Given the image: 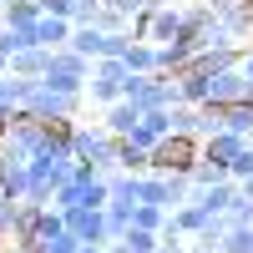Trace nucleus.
Segmentation results:
<instances>
[{"label":"nucleus","mask_w":253,"mask_h":253,"mask_svg":"<svg viewBox=\"0 0 253 253\" xmlns=\"http://www.w3.org/2000/svg\"><path fill=\"white\" fill-rule=\"evenodd\" d=\"M51 208H61V213H71V208H107V172L96 162H76L66 172V182L51 193Z\"/></svg>","instance_id":"1"},{"label":"nucleus","mask_w":253,"mask_h":253,"mask_svg":"<svg viewBox=\"0 0 253 253\" xmlns=\"http://www.w3.org/2000/svg\"><path fill=\"white\" fill-rule=\"evenodd\" d=\"M81 91H61V86H51V81H31V91H26V107L31 117H41V122H71L76 112H81Z\"/></svg>","instance_id":"2"},{"label":"nucleus","mask_w":253,"mask_h":253,"mask_svg":"<svg viewBox=\"0 0 253 253\" xmlns=\"http://www.w3.org/2000/svg\"><path fill=\"white\" fill-rule=\"evenodd\" d=\"M71 152L76 162H96L101 172H117V137L107 126H86V122H71Z\"/></svg>","instance_id":"3"},{"label":"nucleus","mask_w":253,"mask_h":253,"mask_svg":"<svg viewBox=\"0 0 253 253\" xmlns=\"http://www.w3.org/2000/svg\"><path fill=\"white\" fill-rule=\"evenodd\" d=\"M198 162H203V142H198V137L172 132V137H162V142L152 147V172H187V177H193Z\"/></svg>","instance_id":"4"},{"label":"nucleus","mask_w":253,"mask_h":253,"mask_svg":"<svg viewBox=\"0 0 253 253\" xmlns=\"http://www.w3.org/2000/svg\"><path fill=\"white\" fill-rule=\"evenodd\" d=\"M126 61H117V56H101V61H91V81H86V96L96 101L101 112L112 107V101H122V86H126Z\"/></svg>","instance_id":"5"},{"label":"nucleus","mask_w":253,"mask_h":253,"mask_svg":"<svg viewBox=\"0 0 253 253\" xmlns=\"http://www.w3.org/2000/svg\"><path fill=\"white\" fill-rule=\"evenodd\" d=\"M41 81H51V86H61V91H81V96H86L91 61L76 56L71 46H61V51H51V66H46V76H41Z\"/></svg>","instance_id":"6"},{"label":"nucleus","mask_w":253,"mask_h":253,"mask_svg":"<svg viewBox=\"0 0 253 253\" xmlns=\"http://www.w3.org/2000/svg\"><path fill=\"white\" fill-rule=\"evenodd\" d=\"M233 101H248V81L238 76V66L208 76V101H203V107H233Z\"/></svg>","instance_id":"7"},{"label":"nucleus","mask_w":253,"mask_h":253,"mask_svg":"<svg viewBox=\"0 0 253 253\" xmlns=\"http://www.w3.org/2000/svg\"><path fill=\"white\" fill-rule=\"evenodd\" d=\"M142 203V172H126V167H117V172H107V208H132Z\"/></svg>","instance_id":"8"},{"label":"nucleus","mask_w":253,"mask_h":253,"mask_svg":"<svg viewBox=\"0 0 253 253\" xmlns=\"http://www.w3.org/2000/svg\"><path fill=\"white\" fill-rule=\"evenodd\" d=\"M66 228H71L81 243H107V208H71Z\"/></svg>","instance_id":"9"},{"label":"nucleus","mask_w":253,"mask_h":253,"mask_svg":"<svg viewBox=\"0 0 253 253\" xmlns=\"http://www.w3.org/2000/svg\"><path fill=\"white\" fill-rule=\"evenodd\" d=\"M208 10H213L238 41L253 36V0H208Z\"/></svg>","instance_id":"10"},{"label":"nucleus","mask_w":253,"mask_h":253,"mask_svg":"<svg viewBox=\"0 0 253 253\" xmlns=\"http://www.w3.org/2000/svg\"><path fill=\"white\" fill-rule=\"evenodd\" d=\"M182 26H187L182 5H177V0H167V5L152 10V31H147V41H152V46H167V41H177V36H182Z\"/></svg>","instance_id":"11"},{"label":"nucleus","mask_w":253,"mask_h":253,"mask_svg":"<svg viewBox=\"0 0 253 253\" xmlns=\"http://www.w3.org/2000/svg\"><path fill=\"white\" fill-rule=\"evenodd\" d=\"M253 137H238V132H213V137H203V162H218L223 172L233 167V157L243 152Z\"/></svg>","instance_id":"12"},{"label":"nucleus","mask_w":253,"mask_h":253,"mask_svg":"<svg viewBox=\"0 0 253 253\" xmlns=\"http://www.w3.org/2000/svg\"><path fill=\"white\" fill-rule=\"evenodd\" d=\"M193 56H198V41L193 36H177V41H167V46H157V71L182 76L187 66H193Z\"/></svg>","instance_id":"13"},{"label":"nucleus","mask_w":253,"mask_h":253,"mask_svg":"<svg viewBox=\"0 0 253 253\" xmlns=\"http://www.w3.org/2000/svg\"><path fill=\"white\" fill-rule=\"evenodd\" d=\"M71 20H61V15H41L36 20V41H41V46H46V51H61V46H71Z\"/></svg>","instance_id":"14"},{"label":"nucleus","mask_w":253,"mask_h":253,"mask_svg":"<svg viewBox=\"0 0 253 253\" xmlns=\"http://www.w3.org/2000/svg\"><path fill=\"white\" fill-rule=\"evenodd\" d=\"M71 51L86 56V61H101V56H107V31H101V26H76L71 31Z\"/></svg>","instance_id":"15"},{"label":"nucleus","mask_w":253,"mask_h":253,"mask_svg":"<svg viewBox=\"0 0 253 253\" xmlns=\"http://www.w3.org/2000/svg\"><path fill=\"white\" fill-rule=\"evenodd\" d=\"M137 122H142V107H132L126 96H122V101H112V107H107V117H101V126H107L112 137H126Z\"/></svg>","instance_id":"16"},{"label":"nucleus","mask_w":253,"mask_h":253,"mask_svg":"<svg viewBox=\"0 0 253 253\" xmlns=\"http://www.w3.org/2000/svg\"><path fill=\"white\" fill-rule=\"evenodd\" d=\"M213 218H223V213H208V208H198V203H182L177 213H172V223H177V233H182V238H198Z\"/></svg>","instance_id":"17"},{"label":"nucleus","mask_w":253,"mask_h":253,"mask_svg":"<svg viewBox=\"0 0 253 253\" xmlns=\"http://www.w3.org/2000/svg\"><path fill=\"white\" fill-rule=\"evenodd\" d=\"M46 66H51V51L46 46H31V51H15L10 56V76H46Z\"/></svg>","instance_id":"18"},{"label":"nucleus","mask_w":253,"mask_h":253,"mask_svg":"<svg viewBox=\"0 0 253 253\" xmlns=\"http://www.w3.org/2000/svg\"><path fill=\"white\" fill-rule=\"evenodd\" d=\"M122 61H126V71H132V76H152V71H157V46H152V41H132Z\"/></svg>","instance_id":"19"},{"label":"nucleus","mask_w":253,"mask_h":253,"mask_svg":"<svg viewBox=\"0 0 253 253\" xmlns=\"http://www.w3.org/2000/svg\"><path fill=\"white\" fill-rule=\"evenodd\" d=\"M238 51H243V46H223V51H198V56H193V66H198L203 76H218V71H228V66H238Z\"/></svg>","instance_id":"20"},{"label":"nucleus","mask_w":253,"mask_h":253,"mask_svg":"<svg viewBox=\"0 0 253 253\" xmlns=\"http://www.w3.org/2000/svg\"><path fill=\"white\" fill-rule=\"evenodd\" d=\"M117 167H126V172H152V152L137 147V142H126V137H117Z\"/></svg>","instance_id":"21"},{"label":"nucleus","mask_w":253,"mask_h":253,"mask_svg":"<svg viewBox=\"0 0 253 253\" xmlns=\"http://www.w3.org/2000/svg\"><path fill=\"white\" fill-rule=\"evenodd\" d=\"M177 96L187 101V107H203V101H208V76H203L198 66H187V71L177 76Z\"/></svg>","instance_id":"22"},{"label":"nucleus","mask_w":253,"mask_h":253,"mask_svg":"<svg viewBox=\"0 0 253 253\" xmlns=\"http://www.w3.org/2000/svg\"><path fill=\"white\" fill-rule=\"evenodd\" d=\"M142 203L167 208L172 213V193H167V172H142Z\"/></svg>","instance_id":"23"},{"label":"nucleus","mask_w":253,"mask_h":253,"mask_svg":"<svg viewBox=\"0 0 253 253\" xmlns=\"http://www.w3.org/2000/svg\"><path fill=\"white\" fill-rule=\"evenodd\" d=\"M223 132L253 137V101H233V107H223Z\"/></svg>","instance_id":"24"},{"label":"nucleus","mask_w":253,"mask_h":253,"mask_svg":"<svg viewBox=\"0 0 253 253\" xmlns=\"http://www.w3.org/2000/svg\"><path fill=\"white\" fill-rule=\"evenodd\" d=\"M36 20H41L36 0H5V10H0V26H36Z\"/></svg>","instance_id":"25"},{"label":"nucleus","mask_w":253,"mask_h":253,"mask_svg":"<svg viewBox=\"0 0 253 253\" xmlns=\"http://www.w3.org/2000/svg\"><path fill=\"white\" fill-rule=\"evenodd\" d=\"M167 218H172V213H167V208H152V203H137L132 208V228H147V233H162Z\"/></svg>","instance_id":"26"},{"label":"nucleus","mask_w":253,"mask_h":253,"mask_svg":"<svg viewBox=\"0 0 253 253\" xmlns=\"http://www.w3.org/2000/svg\"><path fill=\"white\" fill-rule=\"evenodd\" d=\"M122 253H157L162 248V233H147V228H126V238L117 243Z\"/></svg>","instance_id":"27"},{"label":"nucleus","mask_w":253,"mask_h":253,"mask_svg":"<svg viewBox=\"0 0 253 253\" xmlns=\"http://www.w3.org/2000/svg\"><path fill=\"white\" fill-rule=\"evenodd\" d=\"M223 253H253V223H228V233L218 243Z\"/></svg>","instance_id":"28"},{"label":"nucleus","mask_w":253,"mask_h":253,"mask_svg":"<svg viewBox=\"0 0 253 253\" xmlns=\"http://www.w3.org/2000/svg\"><path fill=\"white\" fill-rule=\"evenodd\" d=\"M91 26H101V31H126V36H132V15H122V10H112V5H101Z\"/></svg>","instance_id":"29"},{"label":"nucleus","mask_w":253,"mask_h":253,"mask_svg":"<svg viewBox=\"0 0 253 253\" xmlns=\"http://www.w3.org/2000/svg\"><path fill=\"white\" fill-rule=\"evenodd\" d=\"M248 172H253V142H248V147H243V152L233 157V167H228V177H233V182H243Z\"/></svg>","instance_id":"30"},{"label":"nucleus","mask_w":253,"mask_h":253,"mask_svg":"<svg viewBox=\"0 0 253 253\" xmlns=\"http://www.w3.org/2000/svg\"><path fill=\"white\" fill-rule=\"evenodd\" d=\"M223 218H228V223H253V203H248V198L238 193V198H233V208H228Z\"/></svg>","instance_id":"31"},{"label":"nucleus","mask_w":253,"mask_h":253,"mask_svg":"<svg viewBox=\"0 0 253 253\" xmlns=\"http://www.w3.org/2000/svg\"><path fill=\"white\" fill-rule=\"evenodd\" d=\"M36 5H41V15H61V20H71L76 0H36Z\"/></svg>","instance_id":"32"},{"label":"nucleus","mask_w":253,"mask_h":253,"mask_svg":"<svg viewBox=\"0 0 253 253\" xmlns=\"http://www.w3.org/2000/svg\"><path fill=\"white\" fill-rule=\"evenodd\" d=\"M238 76L248 81V101H253V46H243V51H238Z\"/></svg>","instance_id":"33"},{"label":"nucleus","mask_w":253,"mask_h":253,"mask_svg":"<svg viewBox=\"0 0 253 253\" xmlns=\"http://www.w3.org/2000/svg\"><path fill=\"white\" fill-rule=\"evenodd\" d=\"M10 218H15V203H10V198H0V243L10 238Z\"/></svg>","instance_id":"34"},{"label":"nucleus","mask_w":253,"mask_h":253,"mask_svg":"<svg viewBox=\"0 0 253 253\" xmlns=\"http://www.w3.org/2000/svg\"><path fill=\"white\" fill-rule=\"evenodd\" d=\"M101 5H112V10H122V15H137L142 0H101Z\"/></svg>","instance_id":"35"},{"label":"nucleus","mask_w":253,"mask_h":253,"mask_svg":"<svg viewBox=\"0 0 253 253\" xmlns=\"http://www.w3.org/2000/svg\"><path fill=\"white\" fill-rule=\"evenodd\" d=\"M238 193H243V198H248V203H253V172H248V177H243V182H238Z\"/></svg>","instance_id":"36"},{"label":"nucleus","mask_w":253,"mask_h":253,"mask_svg":"<svg viewBox=\"0 0 253 253\" xmlns=\"http://www.w3.org/2000/svg\"><path fill=\"white\" fill-rule=\"evenodd\" d=\"M76 253H107V243H81Z\"/></svg>","instance_id":"37"},{"label":"nucleus","mask_w":253,"mask_h":253,"mask_svg":"<svg viewBox=\"0 0 253 253\" xmlns=\"http://www.w3.org/2000/svg\"><path fill=\"white\" fill-rule=\"evenodd\" d=\"M0 76H10V56H0Z\"/></svg>","instance_id":"38"},{"label":"nucleus","mask_w":253,"mask_h":253,"mask_svg":"<svg viewBox=\"0 0 253 253\" xmlns=\"http://www.w3.org/2000/svg\"><path fill=\"white\" fill-rule=\"evenodd\" d=\"M5 253H31V248H20V243H5Z\"/></svg>","instance_id":"39"},{"label":"nucleus","mask_w":253,"mask_h":253,"mask_svg":"<svg viewBox=\"0 0 253 253\" xmlns=\"http://www.w3.org/2000/svg\"><path fill=\"white\" fill-rule=\"evenodd\" d=\"M198 253H223V248H198Z\"/></svg>","instance_id":"40"},{"label":"nucleus","mask_w":253,"mask_h":253,"mask_svg":"<svg viewBox=\"0 0 253 253\" xmlns=\"http://www.w3.org/2000/svg\"><path fill=\"white\" fill-rule=\"evenodd\" d=\"M107 253H122V248H117V243H107Z\"/></svg>","instance_id":"41"},{"label":"nucleus","mask_w":253,"mask_h":253,"mask_svg":"<svg viewBox=\"0 0 253 253\" xmlns=\"http://www.w3.org/2000/svg\"><path fill=\"white\" fill-rule=\"evenodd\" d=\"M0 10H5V0H0Z\"/></svg>","instance_id":"42"},{"label":"nucleus","mask_w":253,"mask_h":253,"mask_svg":"<svg viewBox=\"0 0 253 253\" xmlns=\"http://www.w3.org/2000/svg\"><path fill=\"white\" fill-rule=\"evenodd\" d=\"M0 253H5V243H0Z\"/></svg>","instance_id":"43"}]
</instances>
